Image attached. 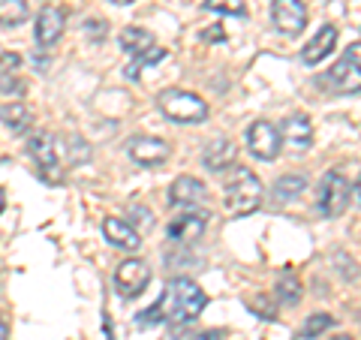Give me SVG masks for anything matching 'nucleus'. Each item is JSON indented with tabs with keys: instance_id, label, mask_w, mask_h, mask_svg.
I'll use <instances>...</instances> for the list:
<instances>
[{
	"instance_id": "11",
	"label": "nucleus",
	"mask_w": 361,
	"mask_h": 340,
	"mask_svg": "<svg viewBox=\"0 0 361 340\" xmlns=\"http://www.w3.org/2000/svg\"><path fill=\"white\" fill-rule=\"evenodd\" d=\"M280 142L292 154H307L313 148V123L307 115H289L280 127Z\"/></svg>"
},
{
	"instance_id": "29",
	"label": "nucleus",
	"mask_w": 361,
	"mask_h": 340,
	"mask_svg": "<svg viewBox=\"0 0 361 340\" xmlns=\"http://www.w3.org/2000/svg\"><path fill=\"white\" fill-rule=\"evenodd\" d=\"M87 33H90V37H94V40H99V37H103V21H97V18H90L87 21Z\"/></svg>"
},
{
	"instance_id": "6",
	"label": "nucleus",
	"mask_w": 361,
	"mask_h": 340,
	"mask_svg": "<svg viewBox=\"0 0 361 340\" xmlns=\"http://www.w3.org/2000/svg\"><path fill=\"white\" fill-rule=\"evenodd\" d=\"M247 148H250V154L256 157V160H277L280 148H283V142H280V130L274 127V123L268 121H253L250 127H247Z\"/></svg>"
},
{
	"instance_id": "23",
	"label": "nucleus",
	"mask_w": 361,
	"mask_h": 340,
	"mask_svg": "<svg viewBox=\"0 0 361 340\" xmlns=\"http://www.w3.org/2000/svg\"><path fill=\"white\" fill-rule=\"evenodd\" d=\"M277 301H283V304H298L301 301V283L295 280V274L292 271H283L277 280Z\"/></svg>"
},
{
	"instance_id": "16",
	"label": "nucleus",
	"mask_w": 361,
	"mask_h": 340,
	"mask_svg": "<svg viewBox=\"0 0 361 340\" xmlns=\"http://www.w3.org/2000/svg\"><path fill=\"white\" fill-rule=\"evenodd\" d=\"M334 45H337V28L334 25H325V28L316 30V37L301 49V61L307 63V66L322 63L334 51Z\"/></svg>"
},
{
	"instance_id": "20",
	"label": "nucleus",
	"mask_w": 361,
	"mask_h": 340,
	"mask_svg": "<svg viewBox=\"0 0 361 340\" xmlns=\"http://www.w3.org/2000/svg\"><path fill=\"white\" fill-rule=\"evenodd\" d=\"M118 42H121V49L127 51V54L139 58V54H145V51L154 49V33L145 30V28H123L121 37H118Z\"/></svg>"
},
{
	"instance_id": "15",
	"label": "nucleus",
	"mask_w": 361,
	"mask_h": 340,
	"mask_svg": "<svg viewBox=\"0 0 361 340\" xmlns=\"http://www.w3.org/2000/svg\"><path fill=\"white\" fill-rule=\"evenodd\" d=\"M63 25H66V18H63V13L58 6H42L39 18H37V28H33V37H37V42L42 45V49H51V45L61 40Z\"/></svg>"
},
{
	"instance_id": "24",
	"label": "nucleus",
	"mask_w": 361,
	"mask_h": 340,
	"mask_svg": "<svg viewBox=\"0 0 361 340\" xmlns=\"http://www.w3.org/2000/svg\"><path fill=\"white\" fill-rule=\"evenodd\" d=\"M166 61V49H151V51H145V54H139V58H133V63L127 66V75L130 82H135V78L142 75V70H148V66H154V63H163Z\"/></svg>"
},
{
	"instance_id": "36",
	"label": "nucleus",
	"mask_w": 361,
	"mask_h": 340,
	"mask_svg": "<svg viewBox=\"0 0 361 340\" xmlns=\"http://www.w3.org/2000/svg\"><path fill=\"white\" fill-rule=\"evenodd\" d=\"M4 205H6V199H4V190H0V211H4Z\"/></svg>"
},
{
	"instance_id": "12",
	"label": "nucleus",
	"mask_w": 361,
	"mask_h": 340,
	"mask_svg": "<svg viewBox=\"0 0 361 340\" xmlns=\"http://www.w3.org/2000/svg\"><path fill=\"white\" fill-rule=\"evenodd\" d=\"M169 202L175 208H199L202 202H208V187L193 175H180L169 187Z\"/></svg>"
},
{
	"instance_id": "14",
	"label": "nucleus",
	"mask_w": 361,
	"mask_h": 340,
	"mask_svg": "<svg viewBox=\"0 0 361 340\" xmlns=\"http://www.w3.org/2000/svg\"><path fill=\"white\" fill-rule=\"evenodd\" d=\"M235 160H238V148H235L232 139H226V135H217V139H211L205 145V151H202V163H205L208 172H226Z\"/></svg>"
},
{
	"instance_id": "8",
	"label": "nucleus",
	"mask_w": 361,
	"mask_h": 340,
	"mask_svg": "<svg viewBox=\"0 0 361 340\" xmlns=\"http://www.w3.org/2000/svg\"><path fill=\"white\" fill-rule=\"evenodd\" d=\"M349 205V181L341 172H329L319 184V211L325 217H341Z\"/></svg>"
},
{
	"instance_id": "30",
	"label": "nucleus",
	"mask_w": 361,
	"mask_h": 340,
	"mask_svg": "<svg viewBox=\"0 0 361 340\" xmlns=\"http://www.w3.org/2000/svg\"><path fill=\"white\" fill-rule=\"evenodd\" d=\"M346 58H349V61H355V63L361 66V42H353V45H349V51H346Z\"/></svg>"
},
{
	"instance_id": "34",
	"label": "nucleus",
	"mask_w": 361,
	"mask_h": 340,
	"mask_svg": "<svg viewBox=\"0 0 361 340\" xmlns=\"http://www.w3.org/2000/svg\"><path fill=\"white\" fill-rule=\"evenodd\" d=\"M111 4H118V6H130L133 0H111Z\"/></svg>"
},
{
	"instance_id": "7",
	"label": "nucleus",
	"mask_w": 361,
	"mask_h": 340,
	"mask_svg": "<svg viewBox=\"0 0 361 340\" xmlns=\"http://www.w3.org/2000/svg\"><path fill=\"white\" fill-rule=\"evenodd\" d=\"M271 25L286 37H298L307 25V4L304 0H271Z\"/></svg>"
},
{
	"instance_id": "1",
	"label": "nucleus",
	"mask_w": 361,
	"mask_h": 340,
	"mask_svg": "<svg viewBox=\"0 0 361 340\" xmlns=\"http://www.w3.org/2000/svg\"><path fill=\"white\" fill-rule=\"evenodd\" d=\"M208 296L202 286L190 277H175L169 280L163 298L142 313V325H157V322H196L199 313L205 310Z\"/></svg>"
},
{
	"instance_id": "25",
	"label": "nucleus",
	"mask_w": 361,
	"mask_h": 340,
	"mask_svg": "<svg viewBox=\"0 0 361 340\" xmlns=\"http://www.w3.org/2000/svg\"><path fill=\"white\" fill-rule=\"evenodd\" d=\"M205 9L208 13H217V16H235V18L247 16L244 0H205Z\"/></svg>"
},
{
	"instance_id": "13",
	"label": "nucleus",
	"mask_w": 361,
	"mask_h": 340,
	"mask_svg": "<svg viewBox=\"0 0 361 340\" xmlns=\"http://www.w3.org/2000/svg\"><path fill=\"white\" fill-rule=\"evenodd\" d=\"M325 85L337 94H355V90H361V66L349 58H341L325 73Z\"/></svg>"
},
{
	"instance_id": "4",
	"label": "nucleus",
	"mask_w": 361,
	"mask_h": 340,
	"mask_svg": "<svg viewBox=\"0 0 361 340\" xmlns=\"http://www.w3.org/2000/svg\"><path fill=\"white\" fill-rule=\"evenodd\" d=\"M27 154H30V160L37 163V175L42 181L61 184L63 175L58 172V166H61V157L66 154V148H63V142L58 139V135L54 133H37L27 145Z\"/></svg>"
},
{
	"instance_id": "31",
	"label": "nucleus",
	"mask_w": 361,
	"mask_h": 340,
	"mask_svg": "<svg viewBox=\"0 0 361 340\" xmlns=\"http://www.w3.org/2000/svg\"><path fill=\"white\" fill-rule=\"evenodd\" d=\"M349 196L355 199V205H361V178H358V184L353 187V193H349Z\"/></svg>"
},
{
	"instance_id": "10",
	"label": "nucleus",
	"mask_w": 361,
	"mask_h": 340,
	"mask_svg": "<svg viewBox=\"0 0 361 340\" xmlns=\"http://www.w3.org/2000/svg\"><path fill=\"white\" fill-rule=\"evenodd\" d=\"M208 214H202V211H190V214H180V217L175 220H169L166 226V238L172 244H196L202 235H205L208 229Z\"/></svg>"
},
{
	"instance_id": "28",
	"label": "nucleus",
	"mask_w": 361,
	"mask_h": 340,
	"mask_svg": "<svg viewBox=\"0 0 361 340\" xmlns=\"http://www.w3.org/2000/svg\"><path fill=\"white\" fill-rule=\"evenodd\" d=\"M21 63V58H18V54L16 51H4V54H0V70H16V66Z\"/></svg>"
},
{
	"instance_id": "2",
	"label": "nucleus",
	"mask_w": 361,
	"mask_h": 340,
	"mask_svg": "<svg viewBox=\"0 0 361 340\" xmlns=\"http://www.w3.org/2000/svg\"><path fill=\"white\" fill-rule=\"evenodd\" d=\"M265 202V187L250 169L238 166L232 172V178L226 181V196H223V205L229 211V217H247L262 208Z\"/></svg>"
},
{
	"instance_id": "19",
	"label": "nucleus",
	"mask_w": 361,
	"mask_h": 340,
	"mask_svg": "<svg viewBox=\"0 0 361 340\" xmlns=\"http://www.w3.org/2000/svg\"><path fill=\"white\" fill-rule=\"evenodd\" d=\"M304 190H307V178H304L301 172H286V175H280L274 181V202L289 205V202H295Z\"/></svg>"
},
{
	"instance_id": "9",
	"label": "nucleus",
	"mask_w": 361,
	"mask_h": 340,
	"mask_svg": "<svg viewBox=\"0 0 361 340\" xmlns=\"http://www.w3.org/2000/svg\"><path fill=\"white\" fill-rule=\"evenodd\" d=\"M127 154L133 163L151 169V166H163L169 160V154H172V148L163 139H157V135H133L127 142Z\"/></svg>"
},
{
	"instance_id": "3",
	"label": "nucleus",
	"mask_w": 361,
	"mask_h": 340,
	"mask_svg": "<svg viewBox=\"0 0 361 340\" xmlns=\"http://www.w3.org/2000/svg\"><path fill=\"white\" fill-rule=\"evenodd\" d=\"M157 106L160 111L175 121V123H202L208 118V103L193 90H180V87H169L157 97Z\"/></svg>"
},
{
	"instance_id": "18",
	"label": "nucleus",
	"mask_w": 361,
	"mask_h": 340,
	"mask_svg": "<svg viewBox=\"0 0 361 340\" xmlns=\"http://www.w3.org/2000/svg\"><path fill=\"white\" fill-rule=\"evenodd\" d=\"M0 123H4L13 135H21V133L30 130L33 111L27 103H21V99H9V103H0Z\"/></svg>"
},
{
	"instance_id": "32",
	"label": "nucleus",
	"mask_w": 361,
	"mask_h": 340,
	"mask_svg": "<svg viewBox=\"0 0 361 340\" xmlns=\"http://www.w3.org/2000/svg\"><path fill=\"white\" fill-rule=\"evenodd\" d=\"M0 340H9V325L0 320Z\"/></svg>"
},
{
	"instance_id": "26",
	"label": "nucleus",
	"mask_w": 361,
	"mask_h": 340,
	"mask_svg": "<svg viewBox=\"0 0 361 340\" xmlns=\"http://www.w3.org/2000/svg\"><path fill=\"white\" fill-rule=\"evenodd\" d=\"M0 90H4V94H16V99L25 94V85L18 82V78H9V73H4L0 75Z\"/></svg>"
},
{
	"instance_id": "21",
	"label": "nucleus",
	"mask_w": 361,
	"mask_h": 340,
	"mask_svg": "<svg viewBox=\"0 0 361 340\" xmlns=\"http://www.w3.org/2000/svg\"><path fill=\"white\" fill-rule=\"evenodd\" d=\"M27 0H0V25L4 28H18L21 21H27Z\"/></svg>"
},
{
	"instance_id": "33",
	"label": "nucleus",
	"mask_w": 361,
	"mask_h": 340,
	"mask_svg": "<svg viewBox=\"0 0 361 340\" xmlns=\"http://www.w3.org/2000/svg\"><path fill=\"white\" fill-rule=\"evenodd\" d=\"M217 337H220V334H217V332H208V334H199V337H196V340H217Z\"/></svg>"
},
{
	"instance_id": "22",
	"label": "nucleus",
	"mask_w": 361,
	"mask_h": 340,
	"mask_svg": "<svg viewBox=\"0 0 361 340\" xmlns=\"http://www.w3.org/2000/svg\"><path fill=\"white\" fill-rule=\"evenodd\" d=\"M329 328H334V316L331 313H310L307 320H304L301 325V337L304 340H316V337H322Z\"/></svg>"
},
{
	"instance_id": "27",
	"label": "nucleus",
	"mask_w": 361,
	"mask_h": 340,
	"mask_svg": "<svg viewBox=\"0 0 361 340\" xmlns=\"http://www.w3.org/2000/svg\"><path fill=\"white\" fill-rule=\"evenodd\" d=\"M337 262H343L341 274H343L346 280H358V265H355V259H349V262H346V256H343V253H337Z\"/></svg>"
},
{
	"instance_id": "35",
	"label": "nucleus",
	"mask_w": 361,
	"mask_h": 340,
	"mask_svg": "<svg viewBox=\"0 0 361 340\" xmlns=\"http://www.w3.org/2000/svg\"><path fill=\"white\" fill-rule=\"evenodd\" d=\"M331 340H353V337H349V334H334Z\"/></svg>"
},
{
	"instance_id": "17",
	"label": "nucleus",
	"mask_w": 361,
	"mask_h": 340,
	"mask_svg": "<svg viewBox=\"0 0 361 340\" xmlns=\"http://www.w3.org/2000/svg\"><path fill=\"white\" fill-rule=\"evenodd\" d=\"M103 235H106L109 244L121 247V250H139L142 247L139 229H133V223L121 220V217H106L103 220Z\"/></svg>"
},
{
	"instance_id": "5",
	"label": "nucleus",
	"mask_w": 361,
	"mask_h": 340,
	"mask_svg": "<svg viewBox=\"0 0 361 340\" xmlns=\"http://www.w3.org/2000/svg\"><path fill=\"white\" fill-rule=\"evenodd\" d=\"M151 283V268L145 259H123L115 268V289L121 298H139Z\"/></svg>"
}]
</instances>
